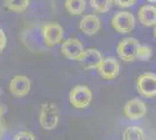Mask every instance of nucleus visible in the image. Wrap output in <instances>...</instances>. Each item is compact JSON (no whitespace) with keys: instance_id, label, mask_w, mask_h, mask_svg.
I'll list each match as a JSON object with an SVG mask.
<instances>
[{"instance_id":"obj_16","label":"nucleus","mask_w":156,"mask_h":140,"mask_svg":"<svg viewBox=\"0 0 156 140\" xmlns=\"http://www.w3.org/2000/svg\"><path fill=\"white\" fill-rule=\"evenodd\" d=\"M146 138L144 131L140 126H129L127 127L122 133L124 140H143Z\"/></svg>"},{"instance_id":"obj_21","label":"nucleus","mask_w":156,"mask_h":140,"mask_svg":"<svg viewBox=\"0 0 156 140\" xmlns=\"http://www.w3.org/2000/svg\"><path fill=\"white\" fill-rule=\"evenodd\" d=\"M7 45V36L2 29H0V53L6 48Z\"/></svg>"},{"instance_id":"obj_12","label":"nucleus","mask_w":156,"mask_h":140,"mask_svg":"<svg viewBox=\"0 0 156 140\" xmlns=\"http://www.w3.org/2000/svg\"><path fill=\"white\" fill-rule=\"evenodd\" d=\"M100 20L97 15L94 14H89V15H85L82 18V20L79 22V29L85 34V35H89L92 36L94 34H97L100 31Z\"/></svg>"},{"instance_id":"obj_23","label":"nucleus","mask_w":156,"mask_h":140,"mask_svg":"<svg viewBox=\"0 0 156 140\" xmlns=\"http://www.w3.org/2000/svg\"><path fill=\"white\" fill-rule=\"evenodd\" d=\"M2 133H4V126H2V123L0 120V137L2 135Z\"/></svg>"},{"instance_id":"obj_22","label":"nucleus","mask_w":156,"mask_h":140,"mask_svg":"<svg viewBox=\"0 0 156 140\" xmlns=\"http://www.w3.org/2000/svg\"><path fill=\"white\" fill-rule=\"evenodd\" d=\"M5 112H6V109H5V106H4V105H0V120L2 119V117H4Z\"/></svg>"},{"instance_id":"obj_18","label":"nucleus","mask_w":156,"mask_h":140,"mask_svg":"<svg viewBox=\"0 0 156 140\" xmlns=\"http://www.w3.org/2000/svg\"><path fill=\"white\" fill-rule=\"evenodd\" d=\"M153 56V52H151V48L149 46H146V45H140L137 47V52H136V60L141 61H148L151 59Z\"/></svg>"},{"instance_id":"obj_8","label":"nucleus","mask_w":156,"mask_h":140,"mask_svg":"<svg viewBox=\"0 0 156 140\" xmlns=\"http://www.w3.org/2000/svg\"><path fill=\"white\" fill-rule=\"evenodd\" d=\"M30 88H32L30 80L23 75L14 76L9 82V85H8L9 92L12 93L14 97H18V98L26 97L30 91Z\"/></svg>"},{"instance_id":"obj_14","label":"nucleus","mask_w":156,"mask_h":140,"mask_svg":"<svg viewBox=\"0 0 156 140\" xmlns=\"http://www.w3.org/2000/svg\"><path fill=\"white\" fill-rule=\"evenodd\" d=\"M65 11L70 15H80L84 13L86 2L85 0H65Z\"/></svg>"},{"instance_id":"obj_11","label":"nucleus","mask_w":156,"mask_h":140,"mask_svg":"<svg viewBox=\"0 0 156 140\" xmlns=\"http://www.w3.org/2000/svg\"><path fill=\"white\" fill-rule=\"evenodd\" d=\"M101 60H103L101 53L96 48H90V49L84 50V53L82 55V57L78 60V62L80 67L84 68L85 70H92V69H97Z\"/></svg>"},{"instance_id":"obj_15","label":"nucleus","mask_w":156,"mask_h":140,"mask_svg":"<svg viewBox=\"0 0 156 140\" xmlns=\"http://www.w3.org/2000/svg\"><path fill=\"white\" fill-rule=\"evenodd\" d=\"M4 2L8 11L14 13H22L28 8L30 0H5Z\"/></svg>"},{"instance_id":"obj_19","label":"nucleus","mask_w":156,"mask_h":140,"mask_svg":"<svg viewBox=\"0 0 156 140\" xmlns=\"http://www.w3.org/2000/svg\"><path fill=\"white\" fill-rule=\"evenodd\" d=\"M13 139L15 140H35V135L30 132H26V131H21L18 133L14 134Z\"/></svg>"},{"instance_id":"obj_24","label":"nucleus","mask_w":156,"mask_h":140,"mask_svg":"<svg viewBox=\"0 0 156 140\" xmlns=\"http://www.w3.org/2000/svg\"><path fill=\"white\" fill-rule=\"evenodd\" d=\"M154 36H155L156 39V25H155V28H154Z\"/></svg>"},{"instance_id":"obj_20","label":"nucleus","mask_w":156,"mask_h":140,"mask_svg":"<svg viewBox=\"0 0 156 140\" xmlns=\"http://www.w3.org/2000/svg\"><path fill=\"white\" fill-rule=\"evenodd\" d=\"M114 4L119 7H130V6H134L136 4L137 0H113Z\"/></svg>"},{"instance_id":"obj_17","label":"nucleus","mask_w":156,"mask_h":140,"mask_svg":"<svg viewBox=\"0 0 156 140\" xmlns=\"http://www.w3.org/2000/svg\"><path fill=\"white\" fill-rule=\"evenodd\" d=\"M113 0H90L91 7L98 13H107L112 7Z\"/></svg>"},{"instance_id":"obj_3","label":"nucleus","mask_w":156,"mask_h":140,"mask_svg":"<svg viewBox=\"0 0 156 140\" xmlns=\"http://www.w3.org/2000/svg\"><path fill=\"white\" fill-rule=\"evenodd\" d=\"M112 28L119 34H128L135 27L134 15L127 11H120L114 14L111 21Z\"/></svg>"},{"instance_id":"obj_2","label":"nucleus","mask_w":156,"mask_h":140,"mask_svg":"<svg viewBox=\"0 0 156 140\" xmlns=\"http://www.w3.org/2000/svg\"><path fill=\"white\" fill-rule=\"evenodd\" d=\"M69 102L72 106L78 110H83L91 105L92 92L86 85H76L69 93Z\"/></svg>"},{"instance_id":"obj_25","label":"nucleus","mask_w":156,"mask_h":140,"mask_svg":"<svg viewBox=\"0 0 156 140\" xmlns=\"http://www.w3.org/2000/svg\"><path fill=\"white\" fill-rule=\"evenodd\" d=\"M147 1H149V2H156V0H147Z\"/></svg>"},{"instance_id":"obj_4","label":"nucleus","mask_w":156,"mask_h":140,"mask_svg":"<svg viewBox=\"0 0 156 140\" xmlns=\"http://www.w3.org/2000/svg\"><path fill=\"white\" fill-rule=\"evenodd\" d=\"M140 42L135 38H126L118 43L117 54L118 56L125 62H134L136 60L137 47Z\"/></svg>"},{"instance_id":"obj_6","label":"nucleus","mask_w":156,"mask_h":140,"mask_svg":"<svg viewBox=\"0 0 156 140\" xmlns=\"http://www.w3.org/2000/svg\"><path fill=\"white\" fill-rule=\"evenodd\" d=\"M137 92L143 97L154 98L156 97V74L144 73L137 77Z\"/></svg>"},{"instance_id":"obj_26","label":"nucleus","mask_w":156,"mask_h":140,"mask_svg":"<svg viewBox=\"0 0 156 140\" xmlns=\"http://www.w3.org/2000/svg\"><path fill=\"white\" fill-rule=\"evenodd\" d=\"M0 95H1V90H0Z\"/></svg>"},{"instance_id":"obj_13","label":"nucleus","mask_w":156,"mask_h":140,"mask_svg":"<svg viewBox=\"0 0 156 140\" xmlns=\"http://www.w3.org/2000/svg\"><path fill=\"white\" fill-rule=\"evenodd\" d=\"M137 19L140 23L146 27L156 25V7L153 5H143L137 12Z\"/></svg>"},{"instance_id":"obj_10","label":"nucleus","mask_w":156,"mask_h":140,"mask_svg":"<svg viewBox=\"0 0 156 140\" xmlns=\"http://www.w3.org/2000/svg\"><path fill=\"white\" fill-rule=\"evenodd\" d=\"M147 113V106L141 99L128 100L124 106V114L127 119L129 120H139L143 118Z\"/></svg>"},{"instance_id":"obj_9","label":"nucleus","mask_w":156,"mask_h":140,"mask_svg":"<svg viewBox=\"0 0 156 140\" xmlns=\"http://www.w3.org/2000/svg\"><path fill=\"white\" fill-rule=\"evenodd\" d=\"M99 75L106 81H112L115 80L119 73H120V66L119 62L113 57H106L103 59L100 64L97 68Z\"/></svg>"},{"instance_id":"obj_7","label":"nucleus","mask_w":156,"mask_h":140,"mask_svg":"<svg viewBox=\"0 0 156 140\" xmlns=\"http://www.w3.org/2000/svg\"><path fill=\"white\" fill-rule=\"evenodd\" d=\"M84 46L78 39L69 38L65 41H63L61 46V52L65 59L71 61H78L84 53Z\"/></svg>"},{"instance_id":"obj_5","label":"nucleus","mask_w":156,"mask_h":140,"mask_svg":"<svg viewBox=\"0 0 156 140\" xmlns=\"http://www.w3.org/2000/svg\"><path fill=\"white\" fill-rule=\"evenodd\" d=\"M64 36V29L57 22H48L42 27V38L48 47L61 43Z\"/></svg>"},{"instance_id":"obj_1","label":"nucleus","mask_w":156,"mask_h":140,"mask_svg":"<svg viewBox=\"0 0 156 140\" xmlns=\"http://www.w3.org/2000/svg\"><path fill=\"white\" fill-rule=\"evenodd\" d=\"M59 120V113L58 107L54 103H44L41 106L40 111L39 121L40 125L43 130L47 131H51L54 128H56L58 125Z\"/></svg>"}]
</instances>
